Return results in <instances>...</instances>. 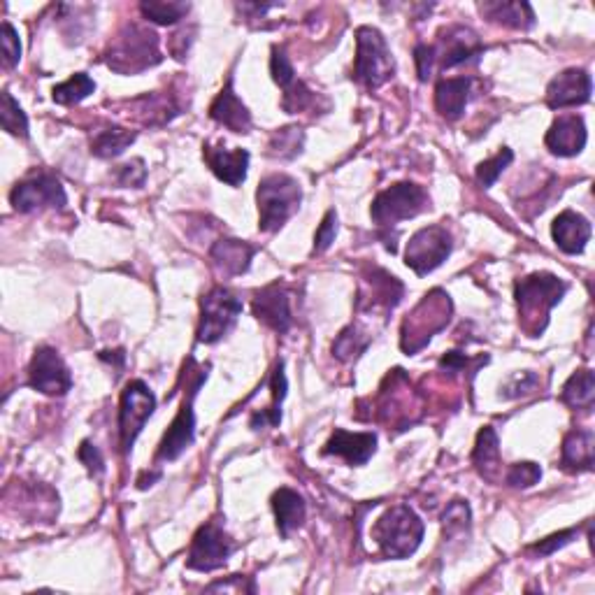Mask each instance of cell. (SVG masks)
Wrapping results in <instances>:
<instances>
[{
    "mask_svg": "<svg viewBox=\"0 0 595 595\" xmlns=\"http://www.w3.org/2000/svg\"><path fill=\"white\" fill-rule=\"evenodd\" d=\"M205 163L228 186H240L247 179L249 152L247 149H226L224 145H205Z\"/></svg>",
    "mask_w": 595,
    "mask_h": 595,
    "instance_id": "ffe728a7",
    "label": "cell"
},
{
    "mask_svg": "<svg viewBox=\"0 0 595 595\" xmlns=\"http://www.w3.org/2000/svg\"><path fill=\"white\" fill-rule=\"evenodd\" d=\"M303 145H305L303 128L286 126L272 133L268 149H270V156H275V159H296V156L303 152Z\"/></svg>",
    "mask_w": 595,
    "mask_h": 595,
    "instance_id": "836d02e7",
    "label": "cell"
},
{
    "mask_svg": "<svg viewBox=\"0 0 595 595\" xmlns=\"http://www.w3.org/2000/svg\"><path fill=\"white\" fill-rule=\"evenodd\" d=\"M377 451V435L375 433H349V430L338 428L326 442V456H340L349 465H365Z\"/></svg>",
    "mask_w": 595,
    "mask_h": 595,
    "instance_id": "44dd1931",
    "label": "cell"
},
{
    "mask_svg": "<svg viewBox=\"0 0 595 595\" xmlns=\"http://www.w3.org/2000/svg\"><path fill=\"white\" fill-rule=\"evenodd\" d=\"M561 465L570 472L593 470V430H572L563 440Z\"/></svg>",
    "mask_w": 595,
    "mask_h": 595,
    "instance_id": "83f0119b",
    "label": "cell"
},
{
    "mask_svg": "<svg viewBox=\"0 0 595 595\" xmlns=\"http://www.w3.org/2000/svg\"><path fill=\"white\" fill-rule=\"evenodd\" d=\"M156 410V398L149 391V386L140 379L126 384V389L121 391V405H119V440L121 449L131 451L138 435L145 428L147 419L152 417Z\"/></svg>",
    "mask_w": 595,
    "mask_h": 595,
    "instance_id": "30bf717a",
    "label": "cell"
},
{
    "mask_svg": "<svg viewBox=\"0 0 595 595\" xmlns=\"http://www.w3.org/2000/svg\"><path fill=\"white\" fill-rule=\"evenodd\" d=\"M210 117L233 133L252 131V114H249L247 105L235 93L233 80H228L224 89L219 91V96L214 98V103L210 105Z\"/></svg>",
    "mask_w": 595,
    "mask_h": 595,
    "instance_id": "7402d4cb",
    "label": "cell"
},
{
    "mask_svg": "<svg viewBox=\"0 0 595 595\" xmlns=\"http://www.w3.org/2000/svg\"><path fill=\"white\" fill-rule=\"evenodd\" d=\"M428 207V196L421 186L412 182L393 184L372 200L370 217L377 226L391 228L405 219H414Z\"/></svg>",
    "mask_w": 595,
    "mask_h": 595,
    "instance_id": "ba28073f",
    "label": "cell"
},
{
    "mask_svg": "<svg viewBox=\"0 0 595 595\" xmlns=\"http://www.w3.org/2000/svg\"><path fill=\"white\" fill-rule=\"evenodd\" d=\"M96 91V82L86 73H77L68 82L54 86V100L59 105H77Z\"/></svg>",
    "mask_w": 595,
    "mask_h": 595,
    "instance_id": "d590c367",
    "label": "cell"
},
{
    "mask_svg": "<svg viewBox=\"0 0 595 595\" xmlns=\"http://www.w3.org/2000/svg\"><path fill=\"white\" fill-rule=\"evenodd\" d=\"M400 377H403V370H396L393 372V375H389V379H386V382L391 384V398L386 400V405L384 407H398L400 405V398H398V384H400ZM410 382H405V386H403V396H405V407H417L414 405V400H412V396H410ZM393 421H403V424L400 426H407V424H412V419H410V412L407 410H393Z\"/></svg>",
    "mask_w": 595,
    "mask_h": 595,
    "instance_id": "b9f144b4",
    "label": "cell"
},
{
    "mask_svg": "<svg viewBox=\"0 0 595 595\" xmlns=\"http://www.w3.org/2000/svg\"><path fill=\"white\" fill-rule=\"evenodd\" d=\"M544 145L549 147L551 154L563 156H577L586 147V124L579 114H561L554 124H551Z\"/></svg>",
    "mask_w": 595,
    "mask_h": 595,
    "instance_id": "d6986e66",
    "label": "cell"
},
{
    "mask_svg": "<svg viewBox=\"0 0 595 595\" xmlns=\"http://www.w3.org/2000/svg\"><path fill=\"white\" fill-rule=\"evenodd\" d=\"M135 135L133 131L121 126H107L103 131H98L91 140V152L98 156V159H117L126 152L128 147L133 145Z\"/></svg>",
    "mask_w": 595,
    "mask_h": 595,
    "instance_id": "4dcf8cb0",
    "label": "cell"
},
{
    "mask_svg": "<svg viewBox=\"0 0 595 595\" xmlns=\"http://www.w3.org/2000/svg\"><path fill=\"white\" fill-rule=\"evenodd\" d=\"M572 537H577V528L563 530V533L551 535V537H547V540H540L537 544H533V547H530L528 551L535 556H551V554H556V551L561 547H565Z\"/></svg>",
    "mask_w": 595,
    "mask_h": 595,
    "instance_id": "c3c4849f",
    "label": "cell"
},
{
    "mask_svg": "<svg viewBox=\"0 0 595 595\" xmlns=\"http://www.w3.org/2000/svg\"><path fill=\"white\" fill-rule=\"evenodd\" d=\"M512 161H514V152H512V149L503 147L496 156H493V159L479 163V168H477L479 184H482L484 189H491V186L498 182V177L503 175L507 168H510Z\"/></svg>",
    "mask_w": 595,
    "mask_h": 595,
    "instance_id": "ab89813d",
    "label": "cell"
},
{
    "mask_svg": "<svg viewBox=\"0 0 595 595\" xmlns=\"http://www.w3.org/2000/svg\"><path fill=\"white\" fill-rule=\"evenodd\" d=\"M470 77H449L435 86V107L447 121L463 117L470 98Z\"/></svg>",
    "mask_w": 595,
    "mask_h": 595,
    "instance_id": "484cf974",
    "label": "cell"
},
{
    "mask_svg": "<svg viewBox=\"0 0 595 595\" xmlns=\"http://www.w3.org/2000/svg\"><path fill=\"white\" fill-rule=\"evenodd\" d=\"M77 456H80V461L86 465V470H89L93 477H100L105 472V458H103V454H100V449L96 447V444L82 442Z\"/></svg>",
    "mask_w": 595,
    "mask_h": 595,
    "instance_id": "816d5d0a",
    "label": "cell"
},
{
    "mask_svg": "<svg viewBox=\"0 0 595 595\" xmlns=\"http://www.w3.org/2000/svg\"><path fill=\"white\" fill-rule=\"evenodd\" d=\"M282 107H284V112H289V114H298L305 110H319V96H317V91H312L305 82L296 80L291 86H286L284 89Z\"/></svg>",
    "mask_w": 595,
    "mask_h": 595,
    "instance_id": "8d00e7d4",
    "label": "cell"
},
{
    "mask_svg": "<svg viewBox=\"0 0 595 595\" xmlns=\"http://www.w3.org/2000/svg\"><path fill=\"white\" fill-rule=\"evenodd\" d=\"M551 235H554L556 245L565 254H582L586 242L591 240V224L589 219L582 214L565 210L554 219L551 226Z\"/></svg>",
    "mask_w": 595,
    "mask_h": 595,
    "instance_id": "cb8c5ba5",
    "label": "cell"
},
{
    "mask_svg": "<svg viewBox=\"0 0 595 595\" xmlns=\"http://www.w3.org/2000/svg\"><path fill=\"white\" fill-rule=\"evenodd\" d=\"M335 235H338V214L335 210H328L317 235H314V254H324L335 242Z\"/></svg>",
    "mask_w": 595,
    "mask_h": 595,
    "instance_id": "7dc6e473",
    "label": "cell"
},
{
    "mask_svg": "<svg viewBox=\"0 0 595 595\" xmlns=\"http://www.w3.org/2000/svg\"><path fill=\"white\" fill-rule=\"evenodd\" d=\"M0 47H3V68L12 70L21 59V42L17 28L10 21H3L0 26Z\"/></svg>",
    "mask_w": 595,
    "mask_h": 595,
    "instance_id": "ee69618b",
    "label": "cell"
},
{
    "mask_svg": "<svg viewBox=\"0 0 595 595\" xmlns=\"http://www.w3.org/2000/svg\"><path fill=\"white\" fill-rule=\"evenodd\" d=\"M189 10V3H172V0L170 3H166V0H145V3H140L142 17L161 26L177 24L179 19H184L189 14Z\"/></svg>",
    "mask_w": 595,
    "mask_h": 595,
    "instance_id": "e575fe53",
    "label": "cell"
},
{
    "mask_svg": "<svg viewBox=\"0 0 595 595\" xmlns=\"http://www.w3.org/2000/svg\"><path fill=\"white\" fill-rule=\"evenodd\" d=\"M535 384H537V377L530 375V372H523V375L512 379V384L507 386L505 396L507 398H519L521 393H530V391H533Z\"/></svg>",
    "mask_w": 595,
    "mask_h": 595,
    "instance_id": "f5cc1de1",
    "label": "cell"
},
{
    "mask_svg": "<svg viewBox=\"0 0 595 595\" xmlns=\"http://www.w3.org/2000/svg\"><path fill=\"white\" fill-rule=\"evenodd\" d=\"M272 510L277 516V530L282 537H289L305 521V500L293 489H279L272 496Z\"/></svg>",
    "mask_w": 595,
    "mask_h": 595,
    "instance_id": "f1b7e54d",
    "label": "cell"
},
{
    "mask_svg": "<svg viewBox=\"0 0 595 595\" xmlns=\"http://www.w3.org/2000/svg\"><path fill=\"white\" fill-rule=\"evenodd\" d=\"M405 286L398 277L389 275L382 268H372L368 275H363L361 298H358V310L361 312H382L391 314L403 300Z\"/></svg>",
    "mask_w": 595,
    "mask_h": 595,
    "instance_id": "9a60e30c",
    "label": "cell"
},
{
    "mask_svg": "<svg viewBox=\"0 0 595 595\" xmlns=\"http://www.w3.org/2000/svg\"><path fill=\"white\" fill-rule=\"evenodd\" d=\"M163 61L159 35L140 24H126L105 52L107 68L119 75H138Z\"/></svg>",
    "mask_w": 595,
    "mask_h": 595,
    "instance_id": "7a4b0ae2",
    "label": "cell"
},
{
    "mask_svg": "<svg viewBox=\"0 0 595 595\" xmlns=\"http://www.w3.org/2000/svg\"><path fill=\"white\" fill-rule=\"evenodd\" d=\"M258 200V228L263 233H275L298 212L303 191L289 175H268L261 179L256 191Z\"/></svg>",
    "mask_w": 595,
    "mask_h": 595,
    "instance_id": "277c9868",
    "label": "cell"
},
{
    "mask_svg": "<svg viewBox=\"0 0 595 595\" xmlns=\"http://www.w3.org/2000/svg\"><path fill=\"white\" fill-rule=\"evenodd\" d=\"M454 305L442 289H435L424 296V300L407 314L400 328V347L405 354H417L426 347L435 333L447 328Z\"/></svg>",
    "mask_w": 595,
    "mask_h": 595,
    "instance_id": "3957f363",
    "label": "cell"
},
{
    "mask_svg": "<svg viewBox=\"0 0 595 595\" xmlns=\"http://www.w3.org/2000/svg\"><path fill=\"white\" fill-rule=\"evenodd\" d=\"M145 179H147V168L140 159L126 163V166H121L117 170V182L121 186H135V189H138V186L145 184Z\"/></svg>",
    "mask_w": 595,
    "mask_h": 595,
    "instance_id": "f907efd6",
    "label": "cell"
},
{
    "mask_svg": "<svg viewBox=\"0 0 595 595\" xmlns=\"http://www.w3.org/2000/svg\"><path fill=\"white\" fill-rule=\"evenodd\" d=\"M270 389H272V403L270 407H265L263 412H256L252 417V428H275L282 421V403L286 398V375H284V363L279 361L272 370V379H270Z\"/></svg>",
    "mask_w": 595,
    "mask_h": 595,
    "instance_id": "1f68e13d",
    "label": "cell"
},
{
    "mask_svg": "<svg viewBox=\"0 0 595 595\" xmlns=\"http://www.w3.org/2000/svg\"><path fill=\"white\" fill-rule=\"evenodd\" d=\"M28 386L45 396H66L73 389L68 365L63 363L59 351L52 347H38L28 365Z\"/></svg>",
    "mask_w": 595,
    "mask_h": 595,
    "instance_id": "5bb4252c",
    "label": "cell"
},
{
    "mask_svg": "<svg viewBox=\"0 0 595 595\" xmlns=\"http://www.w3.org/2000/svg\"><path fill=\"white\" fill-rule=\"evenodd\" d=\"M242 314V300L233 291L224 286H214L207 296L200 300V326H198V342L214 344L226 338L238 324Z\"/></svg>",
    "mask_w": 595,
    "mask_h": 595,
    "instance_id": "9c48e42d",
    "label": "cell"
},
{
    "mask_svg": "<svg viewBox=\"0 0 595 595\" xmlns=\"http://www.w3.org/2000/svg\"><path fill=\"white\" fill-rule=\"evenodd\" d=\"M270 73H272V80L282 86V89H286V86H291L293 82H296V70H293L289 56H286L282 47L272 49Z\"/></svg>",
    "mask_w": 595,
    "mask_h": 595,
    "instance_id": "bcb514c9",
    "label": "cell"
},
{
    "mask_svg": "<svg viewBox=\"0 0 595 595\" xmlns=\"http://www.w3.org/2000/svg\"><path fill=\"white\" fill-rule=\"evenodd\" d=\"M254 317L270 326L272 331L286 333L293 324L289 291L282 284H270L256 293L254 298Z\"/></svg>",
    "mask_w": 595,
    "mask_h": 595,
    "instance_id": "ac0fdd59",
    "label": "cell"
},
{
    "mask_svg": "<svg viewBox=\"0 0 595 595\" xmlns=\"http://www.w3.org/2000/svg\"><path fill=\"white\" fill-rule=\"evenodd\" d=\"M379 549L386 558H407L419 549L424 540V521L407 505H396L372 528Z\"/></svg>",
    "mask_w": 595,
    "mask_h": 595,
    "instance_id": "5b68a950",
    "label": "cell"
},
{
    "mask_svg": "<svg viewBox=\"0 0 595 595\" xmlns=\"http://www.w3.org/2000/svg\"><path fill=\"white\" fill-rule=\"evenodd\" d=\"M10 200L14 210L24 214L40 212L45 207H63L68 203L61 182L49 172H33V175L21 179L12 189Z\"/></svg>",
    "mask_w": 595,
    "mask_h": 595,
    "instance_id": "7c38bea8",
    "label": "cell"
},
{
    "mask_svg": "<svg viewBox=\"0 0 595 595\" xmlns=\"http://www.w3.org/2000/svg\"><path fill=\"white\" fill-rule=\"evenodd\" d=\"M189 372H191V384L186 386L184 391V400L179 405V412L175 421H172L168 433L163 435V440L159 444V451H156V465L159 463H170L177 461L179 456L184 454L186 449L193 444V437H196V414H193V400H196L200 386L207 379V370L205 368H196V363L189 358Z\"/></svg>",
    "mask_w": 595,
    "mask_h": 595,
    "instance_id": "52a82bcc",
    "label": "cell"
},
{
    "mask_svg": "<svg viewBox=\"0 0 595 595\" xmlns=\"http://www.w3.org/2000/svg\"><path fill=\"white\" fill-rule=\"evenodd\" d=\"M542 479V468L537 463L523 461L514 463L505 472V484L512 486V489H530Z\"/></svg>",
    "mask_w": 595,
    "mask_h": 595,
    "instance_id": "60d3db41",
    "label": "cell"
},
{
    "mask_svg": "<svg viewBox=\"0 0 595 595\" xmlns=\"http://www.w3.org/2000/svg\"><path fill=\"white\" fill-rule=\"evenodd\" d=\"M131 107L135 110L133 117L145 126H163L182 112V105H177V100L168 93H147L135 98Z\"/></svg>",
    "mask_w": 595,
    "mask_h": 595,
    "instance_id": "4316f807",
    "label": "cell"
},
{
    "mask_svg": "<svg viewBox=\"0 0 595 595\" xmlns=\"http://www.w3.org/2000/svg\"><path fill=\"white\" fill-rule=\"evenodd\" d=\"M254 254H256V247L249 245L245 240L221 238L214 242L210 258H212L214 270H217L221 277H238V275H245L249 270Z\"/></svg>",
    "mask_w": 595,
    "mask_h": 595,
    "instance_id": "603a6c76",
    "label": "cell"
},
{
    "mask_svg": "<svg viewBox=\"0 0 595 595\" xmlns=\"http://www.w3.org/2000/svg\"><path fill=\"white\" fill-rule=\"evenodd\" d=\"M479 10L486 19L503 24L507 28H516V31H528L535 24V12L528 3H482Z\"/></svg>",
    "mask_w": 595,
    "mask_h": 595,
    "instance_id": "f546056e",
    "label": "cell"
},
{
    "mask_svg": "<svg viewBox=\"0 0 595 595\" xmlns=\"http://www.w3.org/2000/svg\"><path fill=\"white\" fill-rule=\"evenodd\" d=\"M0 121H3V128L10 135H17V138H28V117L19 107L17 100L10 96V91H3Z\"/></svg>",
    "mask_w": 595,
    "mask_h": 595,
    "instance_id": "f35d334b",
    "label": "cell"
},
{
    "mask_svg": "<svg viewBox=\"0 0 595 595\" xmlns=\"http://www.w3.org/2000/svg\"><path fill=\"white\" fill-rule=\"evenodd\" d=\"M472 463L479 475H482L486 482L498 484L503 479V461H500V442L496 430L486 426L479 430L475 451H472Z\"/></svg>",
    "mask_w": 595,
    "mask_h": 595,
    "instance_id": "d4e9b609",
    "label": "cell"
},
{
    "mask_svg": "<svg viewBox=\"0 0 595 595\" xmlns=\"http://www.w3.org/2000/svg\"><path fill=\"white\" fill-rule=\"evenodd\" d=\"M591 91V75L582 68H570L554 77L547 86V105L551 110H565V107L584 105L591 100Z\"/></svg>",
    "mask_w": 595,
    "mask_h": 595,
    "instance_id": "2e32d148",
    "label": "cell"
},
{
    "mask_svg": "<svg viewBox=\"0 0 595 595\" xmlns=\"http://www.w3.org/2000/svg\"><path fill=\"white\" fill-rule=\"evenodd\" d=\"M235 549H238V544H235L233 537L217 521H210L193 537L186 565L198 572L219 570L221 565L228 563V558L233 556Z\"/></svg>",
    "mask_w": 595,
    "mask_h": 595,
    "instance_id": "8fae6325",
    "label": "cell"
},
{
    "mask_svg": "<svg viewBox=\"0 0 595 595\" xmlns=\"http://www.w3.org/2000/svg\"><path fill=\"white\" fill-rule=\"evenodd\" d=\"M486 361H489V356L470 358L461 354V351H449V354L442 356L440 368L442 372H449V375H458V372H470V375H475L479 365H484Z\"/></svg>",
    "mask_w": 595,
    "mask_h": 595,
    "instance_id": "f6af8a7d",
    "label": "cell"
},
{
    "mask_svg": "<svg viewBox=\"0 0 595 595\" xmlns=\"http://www.w3.org/2000/svg\"><path fill=\"white\" fill-rule=\"evenodd\" d=\"M444 535H461L470 530V507L463 500H454L442 516Z\"/></svg>",
    "mask_w": 595,
    "mask_h": 595,
    "instance_id": "7bdbcfd3",
    "label": "cell"
},
{
    "mask_svg": "<svg viewBox=\"0 0 595 595\" xmlns=\"http://www.w3.org/2000/svg\"><path fill=\"white\" fill-rule=\"evenodd\" d=\"M482 52L484 47L482 42H479L477 33L465 26H449L447 31H442L440 47H435L437 61H440L442 70H451L461 66V63L477 59Z\"/></svg>",
    "mask_w": 595,
    "mask_h": 595,
    "instance_id": "e0dca14e",
    "label": "cell"
},
{
    "mask_svg": "<svg viewBox=\"0 0 595 595\" xmlns=\"http://www.w3.org/2000/svg\"><path fill=\"white\" fill-rule=\"evenodd\" d=\"M561 400L572 410H591L595 400V379L591 370H579L563 386Z\"/></svg>",
    "mask_w": 595,
    "mask_h": 595,
    "instance_id": "d6a6232c",
    "label": "cell"
},
{
    "mask_svg": "<svg viewBox=\"0 0 595 595\" xmlns=\"http://www.w3.org/2000/svg\"><path fill=\"white\" fill-rule=\"evenodd\" d=\"M414 61H417V73L421 82H428L433 77V68L437 61L435 45H417L414 47Z\"/></svg>",
    "mask_w": 595,
    "mask_h": 595,
    "instance_id": "681fc988",
    "label": "cell"
},
{
    "mask_svg": "<svg viewBox=\"0 0 595 595\" xmlns=\"http://www.w3.org/2000/svg\"><path fill=\"white\" fill-rule=\"evenodd\" d=\"M451 254V233L444 226H428L412 235L405 252L407 268H412L419 277L440 268Z\"/></svg>",
    "mask_w": 595,
    "mask_h": 595,
    "instance_id": "4fadbf2b",
    "label": "cell"
},
{
    "mask_svg": "<svg viewBox=\"0 0 595 595\" xmlns=\"http://www.w3.org/2000/svg\"><path fill=\"white\" fill-rule=\"evenodd\" d=\"M370 335L363 333L358 326H349L347 331L340 333V338L333 344V354L340 358V361H354L368 349Z\"/></svg>",
    "mask_w": 595,
    "mask_h": 595,
    "instance_id": "74e56055",
    "label": "cell"
},
{
    "mask_svg": "<svg viewBox=\"0 0 595 595\" xmlns=\"http://www.w3.org/2000/svg\"><path fill=\"white\" fill-rule=\"evenodd\" d=\"M568 284L549 272H535L516 282V305H519V324L528 338H537L549 324V312L561 303Z\"/></svg>",
    "mask_w": 595,
    "mask_h": 595,
    "instance_id": "6da1fadb",
    "label": "cell"
},
{
    "mask_svg": "<svg viewBox=\"0 0 595 595\" xmlns=\"http://www.w3.org/2000/svg\"><path fill=\"white\" fill-rule=\"evenodd\" d=\"M396 73L391 49L386 45L384 35L372 26H361L356 31V61L354 77L368 91H377Z\"/></svg>",
    "mask_w": 595,
    "mask_h": 595,
    "instance_id": "8992f818",
    "label": "cell"
}]
</instances>
